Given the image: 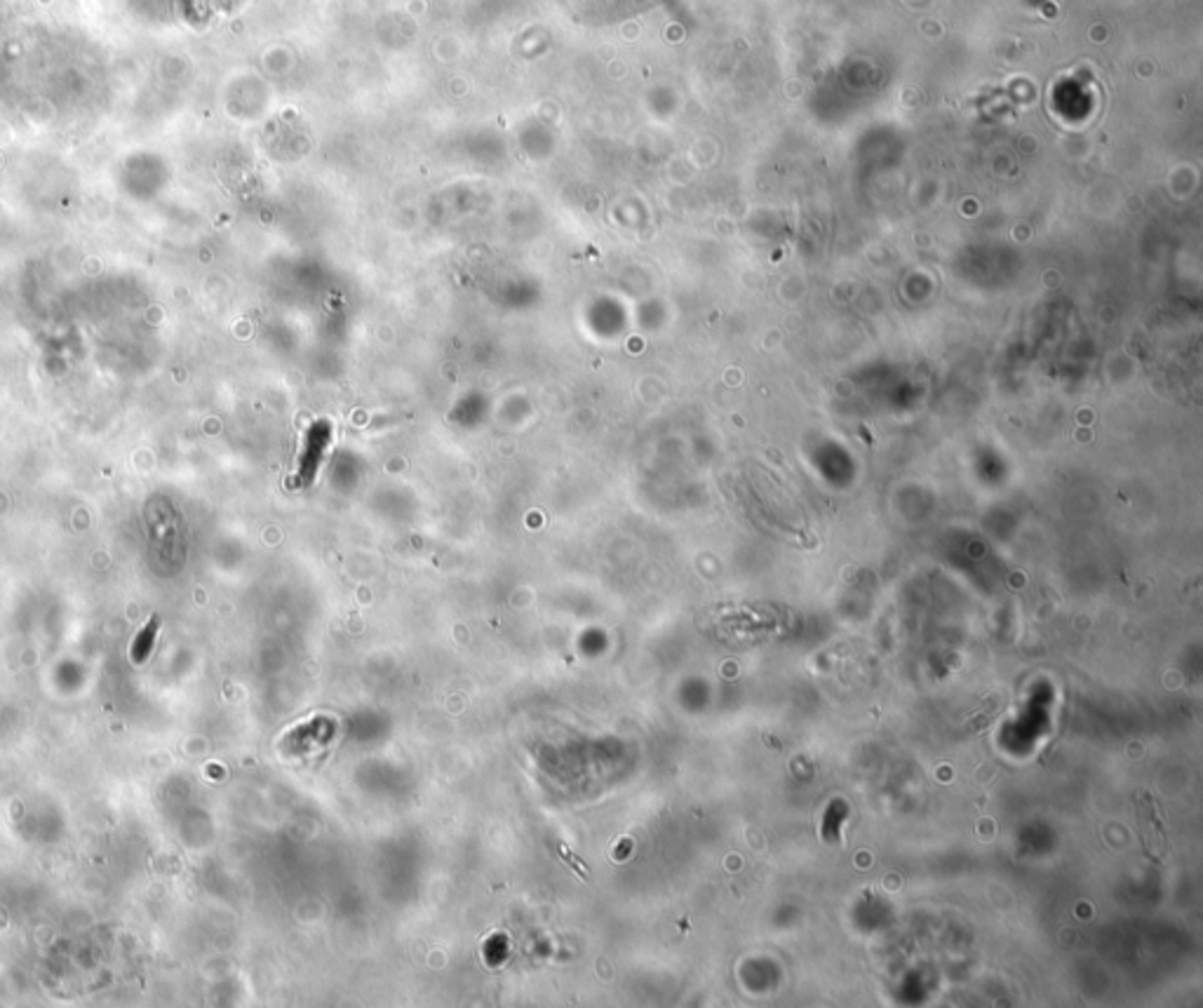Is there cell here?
Wrapping results in <instances>:
<instances>
[{"label":"cell","instance_id":"7a4b0ae2","mask_svg":"<svg viewBox=\"0 0 1203 1008\" xmlns=\"http://www.w3.org/2000/svg\"><path fill=\"white\" fill-rule=\"evenodd\" d=\"M155 633H158V618H151V620H148V623H146V628H143L142 633L137 635V640L132 642V649H130L132 661H135V663H143V661H146V656H148V653H151V649H153Z\"/></svg>","mask_w":1203,"mask_h":1008},{"label":"cell","instance_id":"6da1fadb","mask_svg":"<svg viewBox=\"0 0 1203 1008\" xmlns=\"http://www.w3.org/2000/svg\"><path fill=\"white\" fill-rule=\"evenodd\" d=\"M1138 808H1140L1142 839H1145L1147 851H1150L1155 858H1163V853H1166V830H1163V821H1161V816H1158L1155 800H1152L1147 792H1140Z\"/></svg>","mask_w":1203,"mask_h":1008}]
</instances>
